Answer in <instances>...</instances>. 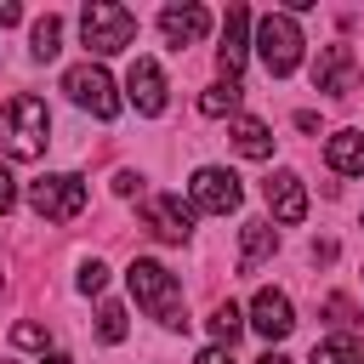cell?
<instances>
[{"label":"cell","mask_w":364,"mask_h":364,"mask_svg":"<svg viewBox=\"0 0 364 364\" xmlns=\"http://www.w3.org/2000/svg\"><path fill=\"white\" fill-rule=\"evenodd\" d=\"M28 51H34V63H51L57 51H63V17H34V28H28Z\"/></svg>","instance_id":"cell-20"},{"label":"cell","mask_w":364,"mask_h":364,"mask_svg":"<svg viewBox=\"0 0 364 364\" xmlns=\"http://www.w3.org/2000/svg\"><path fill=\"white\" fill-rule=\"evenodd\" d=\"M307 364H364V341H358L353 330L324 336V341H313V358H307Z\"/></svg>","instance_id":"cell-18"},{"label":"cell","mask_w":364,"mask_h":364,"mask_svg":"<svg viewBox=\"0 0 364 364\" xmlns=\"http://www.w3.org/2000/svg\"><path fill=\"white\" fill-rule=\"evenodd\" d=\"M63 91H68V102L74 108H85V114H97V119H114L119 114V91H114V74L102 68V63H74L68 74H63Z\"/></svg>","instance_id":"cell-5"},{"label":"cell","mask_w":364,"mask_h":364,"mask_svg":"<svg viewBox=\"0 0 364 364\" xmlns=\"http://www.w3.org/2000/svg\"><path fill=\"white\" fill-rule=\"evenodd\" d=\"M142 228L165 245H182L193 233V205H182V193H148L142 199Z\"/></svg>","instance_id":"cell-8"},{"label":"cell","mask_w":364,"mask_h":364,"mask_svg":"<svg viewBox=\"0 0 364 364\" xmlns=\"http://www.w3.org/2000/svg\"><path fill=\"white\" fill-rule=\"evenodd\" d=\"M11 341H17V347H46V330H40V324H17Z\"/></svg>","instance_id":"cell-26"},{"label":"cell","mask_w":364,"mask_h":364,"mask_svg":"<svg viewBox=\"0 0 364 364\" xmlns=\"http://www.w3.org/2000/svg\"><path fill=\"white\" fill-rule=\"evenodd\" d=\"M228 136H233V148H239L245 159H267V154H273V131H267L262 119H250V114L228 119Z\"/></svg>","instance_id":"cell-17"},{"label":"cell","mask_w":364,"mask_h":364,"mask_svg":"<svg viewBox=\"0 0 364 364\" xmlns=\"http://www.w3.org/2000/svg\"><path fill=\"white\" fill-rule=\"evenodd\" d=\"M262 193H267L273 222H301V216H307V188H301L296 171H273V176L262 182Z\"/></svg>","instance_id":"cell-14"},{"label":"cell","mask_w":364,"mask_h":364,"mask_svg":"<svg viewBox=\"0 0 364 364\" xmlns=\"http://www.w3.org/2000/svg\"><path fill=\"white\" fill-rule=\"evenodd\" d=\"M193 364H233V358H228V347H205Z\"/></svg>","instance_id":"cell-28"},{"label":"cell","mask_w":364,"mask_h":364,"mask_svg":"<svg viewBox=\"0 0 364 364\" xmlns=\"http://www.w3.org/2000/svg\"><path fill=\"white\" fill-rule=\"evenodd\" d=\"M324 318H330V324H336V336H341V330L353 324V301H347V296H330V301H324Z\"/></svg>","instance_id":"cell-24"},{"label":"cell","mask_w":364,"mask_h":364,"mask_svg":"<svg viewBox=\"0 0 364 364\" xmlns=\"http://www.w3.org/2000/svg\"><path fill=\"white\" fill-rule=\"evenodd\" d=\"M256 364H290V358H284V353H273V347H267V353H262V358H256Z\"/></svg>","instance_id":"cell-30"},{"label":"cell","mask_w":364,"mask_h":364,"mask_svg":"<svg viewBox=\"0 0 364 364\" xmlns=\"http://www.w3.org/2000/svg\"><path fill=\"white\" fill-rule=\"evenodd\" d=\"M239 199H245L239 176L222 171V165H199L193 182H188V205L205 210V216H228V210H239Z\"/></svg>","instance_id":"cell-7"},{"label":"cell","mask_w":364,"mask_h":364,"mask_svg":"<svg viewBox=\"0 0 364 364\" xmlns=\"http://www.w3.org/2000/svg\"><path fill=\"white\" fill-rule=\"evenodd\" d=\"M205 28H210V11H205V6H193V0H188V6H165V11H159V34H165V46H176V51H182V46H199V40H205Z\"/></svg>","instance_id":"cell-13"},{"label":"cell","mask_w":364,"mask_h":364,"mask_svg":"<svg viewBox=\"0 0 364 364\" xmlns=\"http://www.w3.org/2000/svg\"><path fill=\"white\" fill-rule=\"evenodd\" d=\"M205 324H210V341H216V347H233V341H239V330H245V313H239L233 301H222V307H210V318H205Z\"/></svg>","instance_id":"cell-21"},{"label":"cell","mask_w":364,"mask_h":364,"mask_svg":"<svg viewBox=\"0 0 364 364\" xmlns=\"http://www.w3.org/2000/svg\"><path fill=\"white\" fill-rule=\"evenodd\" d=\"M114 193H119V199H136V193H142V176H136V171H119V176H114Z\"/></svg>","instance_id":"cell-25"},{"label":"cell","mask_w":364,"mask_h":364,"mask_svg":"<svg viewBox=\"0 0 364 364\" xmlns=\"http://www.w3.org/2000/svg\"><path fill=\"white\" fill-rule=\"evenodd\" d=\"M80 40H85L91 57L125 51V46L136 40V11H125V6H114V0H91V6L80 11Z\"/></svg>","instance_id":"cell-3"},{"label":"cell","mask_w":364,"mask_h":364,"mask_svg":"<svg viewBox=\"0 0 364 364\" xmlns=\"http://www.w3.org/2000/svg\"><path fill=\"white\" fill-rule=\"evenodd\" d=\"M245 57H250V11H245V6H228V23H222V46H216L222 80H239Z\"/></svg>","instance_id":"cell-12"},{"label":"cell","mask_w":364,"mask_h":364,"mask_svg":"<svg viewBox=\"0 0 364 364\" xmlns=\"http://www.w3.org/2000/svg\"><path fill=\"white\" fill-rule=\"evenodd\" d=\"M358 80H364V68H358L353 46H318V57H313V85H318L324 97H347V91H358Z\"/></svg>","instance_id":"cell-9"},{"label":"cell","mask_w":364,"mask_h":364,"mask_svg":"<svg viewBox=\"0 0 364 364\" xmlns=\"http://www.w3.org/2000/svg\"><path fill=\"white\" fill-rule=\"evenodd\" d=\"M74 284H80V296H102V284H108V267H102L97 256H91V262H80V279H74Z\"/></svg>","instance_id":"cell-23"},{"label":"cell","mask_w":364,"mask_h":364,"mask_svg":"<svg viewBox=\"0 0 364 364\" xmlns=\"http://www.w3.org/2000/svg\"><path fill=\"white\" fill-rule=\"evenodd\" d=\"M165 91H171V85H165V68H159L154 57H136L131 74H125V97H131V108L154 119V114H165Z\"/></svg>","instance_id":"cell-11"},{"label":"cell","mask_w":364,"mask_h":364,"mask_svg":"<svg viewBox=\"0 0 364 364\" xmlns=\"http://www.w3.org/2000/svg\"><path fill=\"white\" fill-rule=\"evenodd\" d=\"M11 205H17V182H11V171L0 165V216H6Z\"/></svg>","instance_id":"cell-27"},{"label":"cell","mask_w":364,"mask_h":364,"mask_svg":"<svg viewBox=\"0 0 364 364\" xmlns=\"http://www.w3.org/2000/svg\"><path fill=\"white\" fill-rule=\"evenodd\" d=\"M40 364H74V358H63V353H46V358H40Z\"/></svg>","instance_id":"cell-31"},{"label":"cell","mask_w":364,"mask_h":364,"mask_svg":"<svg viewBox=\"0 0 364 364\" xmlns=\"http://www.w3.org/2000/svg\"><path fill=\"white\" fill-rule=\"evenodd\" d=\"M28 205H34L46 222H68V216L85 210V182H80L74 171H51V176L28 182Z\"/></svg>","instance_id":"cell-6"},{"label":"cell","mask_w":364,"mask_h":364,"mask_svg":"<svg viewBox=\"0 0 364 364\" xmlns=\"http://www.w3.org/2000/svg\"><path fill=\"white\" fill-rule=\"evenodd\" d=\"M17 17H23V6H17V0H0V28H6V23H17Z\"/></svg>","instance_id":"cell-29"},{"label":"cell","mask_w":364,"mask_h":364,"mask_svg":"<svg viewBox=\"0 0 364 364\" xmlns=\"http://www.w3.org/2000/svg\"><path fill=\"white\" fill-rule=\"evenodd\" d=\"M51 142V114L40 97H17L0 108V154L6 159H40Z\"/></svg>","instance_id":"cell-2"},{"label":"cell","mask_w":364,"mask_h":364,"mask_svg":"<svg viewBox=\"0 0 364 364\" xmlns=\"http://www.w3.org/2000/svg\"><path fill=\"white\" fill-rule=\"evenodd\" d=\"M324 159L336 176H364V131H336L324 142Z\"/></svg>","instance_id":"cell-16"},{"label":"cell","mask_w":364,"mask_h":364,"mask_svg":"<svg viewBox=\"0 0 364 364\" xmlns=\"http://www.w3.org/2000/svg\"><path fill=\"white\" fill-rule=\"evenodd\" d=\"M262 341H284L290 330H296V307H290V296L284 290H273V284H262L256 296H250V318H245Z\"/></svg>","instance_id":"cell-10"},{"label":"cell","mask_w":364,"mask_h":364,"mask_svg":"<svg viewBox=\"0 0 364 364\" xmlns=\"http://www.w3.org/2000/svg\"><path fill=\"white\" fill-rule=\"evenodd\" d=\"M273 250H279V228H273V222H245V239H239V273H256Z\"/></svg>","instance_id":"cell-15"},{"label":"cell","mask_w":364,"mask_h":364,"mask_svg":"<svg viewBox=\"0 0 364 364\" xmlns=\"http://www.w3.org/2000/svg\"><path fill=\"white\" fill-rule=\"evenodd\" d=\"M301 28H296V17L290 11H267L262 23H256V57H262V68L273 74V80H284L296 63H301Z\"/></svg>","instance_id":"cell-4"},{"label":"cell","mask_w":364,"mask_h":364,"mask_svg":"<svg viewBox=\"0 0 364 364\" xmlns=\"http://www.w3.org/2000/svg\"><path fill=\"white\" fill-rule=\"evenodd\" d=\"M97 336H102L108 347L125 341V307H119V301H102V307H97Z\"/></svg>","instance_id":"cell-22"},{"label":"cell","mask_w":364,"mask_h":364,"mask_svg":"<svg viewBox=\"0 0 364 364\" xmlns=\"http://www.w3.org/2000/svg\"><path fill=\"white\" fill-rule=\"evenodd\" d=\"M239 97H245V85H239V80H216V85L199 97V114H205V119H222V114H228V119H239Z\"/></svg>","instance_id":"cell-19"},{"label":"cell","mask_w":364,"mask_h":364,"mask_svg":"<svg viewBox=\"0 0 364 364\" xmlns=\"http://www.w3.org/2000/svg\"><path fill=\"white\" fill-rule=\"evenodd\" d=\"M0 364H11V358H0Z\"/></svg>","instance_id":"cell-32"},{"label":"cell","mask_w":364,"mask_h":364,"mask_svg":"<svg viewBox=\"0 0 364 364\" xmlns=\"http://www.w3.org/2000/svg\"><path fill=\"white\" fill-rule=\"evenodd\" d=\"M125 284H131L136 307H142L148 318H159L165 330H182V324H188V313H182V284H176V273L159 267L154 256H136V262L125 267Z\"/></svg>","instance_id":"cell-1"}]
</instances>
